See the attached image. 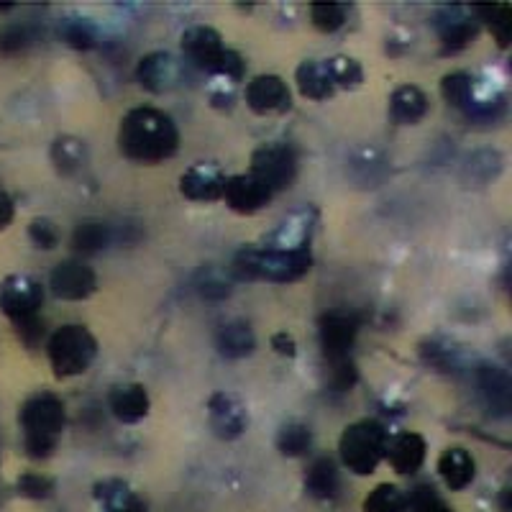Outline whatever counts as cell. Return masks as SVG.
Returning a JSON list of instances; mask_svg holds the SVG:
<instances>
[{"label":"cell","mask_w":512,"mask_h":512,"mask_svg":"<svg viewBox=\"0 0 512 512\" xmlns=\"http://www.w3.org/2000/svg\"><path fill=\"white\" fill-rule=\"evenodd\" d=\"M425 451H428L425 438L420 436V433L405 431L400 433V436L387 441V451H384V456L390 459L392 469H395L397 474H415L420 466H423Z\"/></svg>","instance_id":"obj_19"},{"label":"cell","mask_w":512,"mask_h":512,"mask_svg":"<svg viewBox=\"0 0 512 512\" xmlns=\"http://www.w3.org/2000/svg\"><path fill=\"white\" fill-rule=\"evenodd\" d=\"M346 16H349V6H341V3H315L310 8L315 29L323 31V34H333V31L341 29L346 24Z\"/></svg>","instance_id":"obj_32"},{"label":"cell","mask_w":512,"mask_h":512,"mask_svg":"<svg viewBox=\"0 0 512 512\" xmlns=\"http://www.w3.org/2000/svg\"><path fill=\"white\" fill-rule=\"evenodd\" d=\"M295 80L300 93L310 100H326L336 93L326 62H320V59H308V62L300 64L295 72Z\"/></svg>","instance_id":"obj_22"},{"label":"cell","mask_w":512,"mask_h":512,"mask_svg":"<svg viewBox=\"0 0 512 512\" xmlns=\"http://www.w3.org/2000/svg\"><path fill=\"white\" fill-rule=\"evenodd\" d=\"M226 175L216 164H192L180 177V192L185 198L198 200V203H213L223 198Z\"/></svg>","instance_id":"obj_16"},{"label":"cell","mask_w":512,"mask_h":512,"mask_svg":"<svg viewBox=\"0 0 512 512\" xmlns=\"http://www.w3.org/2000/svg\"><path fill=\"white\" fill-rule=\"evenodd\" d=\"M13 216H16V205L8 198V192L0 190V231H6L11 226Z\"/></svg>","instance_id":"obj_44"},{"label":"cell","mask_w":512,"mask_h":512,"mask_svg":"<svg viewBox=\"0 0 512 512\" xmlns=\"http://www.w3.org/2000/svg\"><path fill=\"white\" fill-rule=\"evenodd\" d=\"M29 236H31V241L39 246V249H54V246L59 244V239H62L59 228L54 226L49 218H36L29 228Z\"/></svg>","instance_id":"obj_37"},{"label":"cell","mask_w":512,"mask_h":512,"mask_svg":"<svg viewBox=\"0 0 512 512\" xmlns=\"http://www.w3.org/2000/svg\"><path fill=\"white\" fill-rule=\"evenodd\" d=\"M108 405H111V413L121 423H139L149 415L152 400H149V392H146L144 384L128 382L113 387L111 395H108Z\"/></svg>","instance_id":"obj_18"},{"label":"cell","mask_w":512,"mask_h":512,"mask_svg":"<svg viewBox=\"0 0 512 512\" xmlns=\"http://www.w3.org/2000/svg\"><path fill=\"white\" fill-rule=\"evenodd\" d=\"M182 52L195 67L221 77L226 82H239L244 77V59L223 44L221 34L210 26H192L182 34Z\"/></svg>","instance_id":"obj_4"},{"label":"cell","mask_w":512,"mask_h":512,"mask_svg":"<svg viewBox=\"0 0 512 512\" xmlns=\"http://www.w3.org/2000/svg\"><path fill=\"white\" fill-rule=\"evenodd\" d=\"M113 241L111 226L100 221H85L75 231V246L80 251H100Z\"/></svg>","instance_id":"obj_31"},{"label":"cell","mask_w":512,"mask_h":512,"mask_svg":"<svg viewBox=\"0 0 512 512\" xmlns=\"http://www.w3.org/2000/svg\"><path fill=\"white\" fill-rule=\"evenodd\" d=\"M364 512H408V495L397 484H379L364 500Z\"/></svg>","instance_id":"obj_28"},{"label":"cell","mask_w":512,"mask_h":512,"mask_svg":"<svg viewBox=\"0 0 512 512\" xmlns=\"http://www.w3.org/2000/svg\"><path fill=\"white\" fill-rule=\"evenodd\" d=\"M41 305H44V287L29 274H11L0 282V310L16 323L36 318Z\"/></svg>","instance_id":"obj_8"},{"label":"cell","mask_w":512,"mask_h":512,"mask_svg":"<svg viewBox=\"0 0 512 512\" xmlns=\"http://www.w3.org/2000/svg\"><path fill=\"white\" fill-rule=\"evenodd\" d=\"M313 267L310 249L303 251H272L264 246H244L233 256L231 272L236 280L254 282H297Z\"/></svg>","instance_id":"obj_2"},{"label":"cell","mask_w":512,"mask_h":512,"mask_svg":"<svg viewBox=\"0 0 512 512\" xmlns=\"http://www.w3.org/2000/svg\"><path fill=\"white\" fill-rule=\"evenodd\" d=\"M315 228V210L303 208L295 210L280 226L274 228L272 236L267 239L264 249L272 251H303L310 249V236Z\"/></svg>","instance_id":"obj_12"},{"label":"cell","mask_w":512,"mask_h":512,"mask_svg":"<svg viewBox=\"0 0 512 512\" xmlns=\"http://www.w3.org/2000/svg\"><path fill=\"white\" fill-rule=\"evenodd\" d=\"M18 420L24 428V446L29 456L44 459L57 448L64 431V405L52 392H36L24 402Z\"/></svg>","instance_id":"obj_3"},{"label":"cell","mask_w":512,"mask_h":512,"mask_svg":"<svg viewBox=\"0 0 512 512\" xmlns=\"http://www.w3.org/2000/svg\"><path fill=\"white\" fill-rule=\"evenodd\" d=\"M208 420L218 438L233 441V438L244 436L246 425H249V410L231 392H216L208 402Z\"/></svg>","instance_id":"obj_10"},{"label":"cell","mask_w":512,"mask_h":512,"mask_svg":"<svg viewBox=\"0 0 512 512\" xmlns=\"http://www.w3.org/2000/svg\"><path fill=\"white\" fill-rule=\"evenodd\" d=\"M313 443V433L303 423H287L282 425L280 436H277V448L285 456H303Z\"/></svg>","instance_id":"obj_30"},{"label":"cell","mask_w":512,"mask_h":512,"mask_svg":"<svg viewBox=\"0 0 512 512\" xmlns=\"http://www.w3.org/2000/svg\"><path fill=\"white\" fill-rule=\"evenodd\" d=\"M474 88H477V80L466 72H451V75L443 77L441 82V93L448 103L459 108V111H469L474 98Z\"/></svg>","instance_id":"obj_27"},{"label":"cell","mask_w":512,"mask_h":512,"mask_svg":"<svg viewBox=\"0 0 512 512\" xmlns=\"http://www.w3.org/2000/svg\"><path fill=\"white\" fill-rule=\"evenodd\" d=\"M438 472H441L448 489L459 492V489H466L474 482L477 464H474L472 454L466 448H448V451H443L441 459H438Z\"/></svg>","instance_id":"obj_20"},{"label":"cell","mask_w":512,"mask_h":512,"mask_svg":"<svg viewBox=\"0 0 512 512\" xmlns=\"http://www.w3.org/2000/svg\"><path fill=\"white\" fill-rule=\"evenodd\" d=\"M49 285H52L54 295L62 297V300H88L98 287V280H95L93 269L70 259V262H62L52 269Z\"/></svg>","instance_id":"obj_13"},{"label":"cell","mask_w":512,"mask_h":512,"mask_svg":"<svg viewBox=\"0 0 512 512\" xmlns=\"http://www.w3.org/2000/svg\"><path fill=\"white\" fill-rule=\"evenodd\" d=\"M118 146L128 159L144 164L164 162L180 149V131L172 116L157 108H134L123 116Z\"/></svg>","instance_id":"obj_1"},{"label":"cell","mask_w":512,"mask_h":512,"mask_svg":"<svg viewBox=\"0 0 512 512\" xmlns=\"http://www.w3.org/2000/svg\"><path fill=\"white\" fill-rule=\"evenodd\" d=\"M387 441H390V436H387L382 423H377V420H356L341 433V441H338L341 461L349 466V472L359 474V477L374 474V469L384 459Z\"/></svg>","instance_id":"obj_5"},{"label":"cell","mask_w":512,"mask_h":512,"mask_svg":"<svg viewBox=\"0 0 512 512\" xmlns=\"http://www.w3.org/2000/svg\"><path fill=\"white\" fill-rule=\"evenodd\" d=\"M136 77H139V82L146 90L164 93V90H169L180 80V62L167 52L146 54L139 62V67H136Z\"/></svg>","instance_id":"obj_17"},{"label":"cell","mask_w":512,"mask_h":512,"mask_svg":"<svg viewBox=\"0 0 512 512\" xmlns=\"http://www.w3.org/2000/svg\"><path fill=\"white\" fill-rule=\"evenodd\" d=\"M246 105L259 116L282 113L290 108V88L277 75H259L246 85Z\"/></svg>","instance_id":"obj_14"},{"label":"cell","mask_w":512,"mask_h":512,"mask_svg":"<svg viewBox=\"0 0 512 512\" xmlns=\"http://www.w3.org/2000/svg\"><path fill=\"white\" fill-rule=\"evenodd\" d=\"M95 500L100 502L103 512H146L144 502L121 479H105V482H100L95 487Z\"/></svg>","instance_id":"obj_24"},{"label":"cell","mask_w":512,"mask_h":512,"mask_svg":"<svg viewBox=\"0 0 512 512\" xmlns=\"http://www.w3.org/2000/svg\"><path fill=\"white\" fill-rule=\"evenodd\" d=\"M356 333H359V318L344 310H333L320 318V346L326 361L346 359L354 349Z\"/></svg>","instance_id":"obj_9"},{"label":"cell","mask_w":512,"mask_h":512,"mask_svg":"<svg viewBox=\"0 0 512 512\" xmlns=\"http://www.w3.org/2000/svg\"><path fill=\"white\" fill-rule=\"evenodd\" d=\"M305 487L318 500H333L338 492V472L331 459H318L310 464L308 477H305Z\"/></svg>","instance_id":"obj_26"},{"label":"cell","mask_w":512,"mask_h":512,"mask_svg":"<svg viewBox=\"0 0 512 512\" xmlns=\"http://www.w3.org/2000/svg\"><path fill=\"white\" fill-rule=\"evenodd\" d=\"M328 75L333 80V88L336 90H354L359 88L361 80H364V70L361 64L351 57H331L326 59Z\"/></svg>","instance_id":"obj_29"},{"label":"cell","mask_w":512,"mask_h":512,"mask_svg":"<svg viewBox=\"0 0 512 512\" xmlns=\"http://www.w3.org/2000/svg\"><path fill=\"white\" fill-rule=\"evenodd\" d=\"M356 364L351 361V356L346 359H331L328 361V384H331L336 392H349L356 384Z\"/></svg>","instance_id":"obj_35"},{"label":"cell","mask_w":512,"mask_h":512,"mask_svg":"<svg viewBox=\"0 0 512 512\" xmlns=\"http://www.w3.org/2000/svg\"><path fill=\"white\" fill-rule=\"evenodd\" d=\"M216 344L218 351L226 359H244V356H249L254 351L256 338L249 323H244V320H231V323L221 326V331L216 336Z\"/></svg>","instance_id":"obj_25"},{"label":"cell","mask_w":512,"mask_h":512,"mask_svg":"<svg viewBox=\"0 0 512 512\" xmlns=\"http://www.w3.org/2000/svg\"><path fill=\"white\" fill-rule=\"evenodd\" d=\"M26 44V31L24 29H8L6 34L0 36V49H6V52H11V49H21Z\"/></svg>","instance_id":"obj_43"},{"label":"cell","mask_w":512,"mask_h":512,"mask_svg":"<svg viewBox=\"0 0 512 512\" xmlns=\"http://www.w3.org/2000/svg\"><path fill=\"white\" fill-rule=\"evenodd\" d=\"M198 292L205 300H226V297L231 295V287H228V282L221 280L216 272H208L200 277Z\"/></svg>","instance_id":"obj_41"},{"label":"cell","mask_w":512,"mask_h":512,"mask_svg":"<svg viewBox=\"0 0 512 512\" xmlns=\"http://www.w3.org/2000/svg\"><path fill=\"white\" fill-rule=\"evenodd\" d=\"M482 13H489V26L495 31L497 36V44L500 47H507L510 44V29H512V21H510V8L502 6V8H479Z\"/></svg>","instance_id":"obj_38"},{"label":"cell","mask_w":512,"mask_h":512,"mask_svg":"<svg viewBox=\"0 0 512 512\" xmlns=\"http://www.w3.org/2000/svg\"><path fill=\"white\" fill-rule=\"evenodd\" d=\"M18 489L24 492L26 497H34V500H41V497L52 495V479L41 477V474H24V477L18 479Z\"/></svg>","instance_id":"obj_40"},{"label":"cell","mask_w":512,"mask_h":512,"mask_svg":"<svg viewBox=\"0 0 512 512\" xmlns=\"http://www.w3.org/2000/svg\"><path fill=\"white\" fill-rule=\"evenodd\" d=\"M52 157L62 172H72V169H77L85 162V146H82V141L64 136V139H59L57 144H54Z\"/></svg>","instance_id":"obj_34"},{"label":"cell","mask_w":512,"mask_h":512,"mask_svg":"<svg viewBox=\"0 0 512 512\" xmlns=\"http://www.w3.org/2000/svg\"><path fill=\"white\" fill-rule=\"evenodd\" d=\"M251 175L262 185L269 187V192H280L295 182L297 177V154L290 144L272 141V144L259 146L251 154Z\"/></svg>","instance_id":"obj_7"},{"label":"cell","mask_w":512,"mask_h":512,"mask_svg":"<svg viewBox=\"0 0 512 512\" xmlns=\"http://www.w3.org/2000/svg\"><path fill=\"white\" fill-rule=\"evenodd\" d=\"M423 359L431 364V367L441 369V372H448V369L456 364L454 349L446 344H438V341H431V344L423 346Z\"/></svg>","instance_id":"obj_39"},{"label":"cell","mask_w":512,"mask_h":512,"mask_svg":"<svg viewBox=\"0 0 512 512\" xmlns=\"http://www.w3.org/2000/svg\"><path fill=\"white\" fill-rule=\"evenodd\" d=\"M272 349L277 351L280 356H285V359H292V356L297 354V344L295 338L290 336V333H274L272 336Z\"/></svg>","instance_id":"obj_42"},{"label":"cell","mask_w":512,"mask_h":512,"mask_svg":"<svg viewBox=\"0 0 512 512\" xmlns=\"http://www.w3.org/2000/svg\"><path fill=\"white\" fill-rule=\"evenodd\" d=\"M95 356H98V341L85 326L70 323L54 331L49 338V361L59 379L88 372Z\"/></svg>","instance_id":"obj_6"},{"label":"cell","mask_w":512,"mask_h":512,"mask_svg":"<svg viewBox=\"0 0 512 512\" xmlns=\"http://www.w3.org/2000/svg\"><path fill=\"white\" fill-rule=\"evenodd\" d=\"M272 198L274 195L269 192V187L262 185L251 172L226 177L223 200H226L228 208L241 213V216H254V213H259Z\"/></svg>","instance_id":"obj_11"},{"label":"cell","mask_w":512,"mask_h":512,"mask_svg":"<svg viewBox=\"0 0 512 512\" xmlns=\"http://www.w3.org/2000/svg\"><path fill=\"white\" fill-rule=\"evenodd\" d=\"M408 510L410 512H451L446 502L436 495L433 487H418L413 495L408 497Z\"/></svg>","instance_id":"obj_36"},{"label":"cell","mask_w":512,"mask_h":512,"mask_svg":"<svg viewBox=\"0 0 512 512\" xmlns=\"http://www.w3.org/2000/svg\"><path fill=\"white\" fill-rule=\"evenodd\" d=\"M433 26H436L438 36H441L443 47L451 49V52L464 49L477 36V18H474L469 8L461 6L441 8L436 18H433Z\"/></svg>","instance_id":"obj_15"},{"label":"cell","mask_w":512,"mask_h":512,"mask_svg":"<svg viewBox=\"0 0 512 512\" xmlns=\"http://www.w3.org/2000/svg\"><path fill=\"white\" fill-rule=\"evenodd\" d=\"M59 34H62V39L75 49L95 47V29L88 18H67V21L59 26Z\"/></svg>","instance_id":"obj_33"},{"label":"cell","mask_w":512,"mask_h":512,"mask_svg":"<svg viewBox=\"0 0 512 512\" xmlns=\"http://www.w3.org/2000/svg\"><path fill=\"white\" fill-rule=\"evenodd\" d=\"M390 113L402 126H413V123L423 121L425 113H428V98L415 85H402V88L392 93Z\"/></svg>","instance_id":"obj_23"},{"label":"cell","mask_w":512,"mask_h":512,"mask_svg":"<svg viewBox=\"0 0 512 512\" xmlns=\"http://www.w3.org/2000/svg\"><path fill=\"white\" fill-rule=\"evenodd\" d=\"M477 384L489 408L497 410V413L510 410V377H507L505 369L495 367V364H482L477 369Z\"/></svg>","instance_id":"obj_21"}]
</instances>
